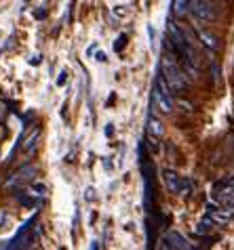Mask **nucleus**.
I'll use <instances>...</instances> for the list:
<instances>
[{
    "mask_svg": "<svg viewBox=\"0 0 234 250\" xmlns=\"http://www.w3.org/2000/svg\"><path fill=\"white\" fill-rule=\"evenodd\" d=\"M161 74H163V78L167 80V84H169V88L173 93L184 91L186 84H188L184 69L180 67V61H177V55H173V53H164L163 55V59H161Z\"/></svg>",
    "mask_w": 234,
    "mask_h": 250,
    "instance_id": "1",
    "label": "nucleus"
},
{
    "mask_svg": "<svg viewBox=\"0 0 234 250\" xmlns=\"http://www.w3.org/2000/svg\"><path fill=\"white\" fill-rule=\"evenodd\" d=\"M171 88L167 84V80L163 78V74L158 72L156 80H154V91H152V103L156 105L158 112L163 114H171L173 112V97H171Z\"/></svg>",
    "mask_w": 234,
    "mask_h": 250,
    "instance_id": "2",
    "label": "nucleus"
},
{
    "mask_svg": "<svg viewBox=\"0 0 234 250\" xmlns=\"http://www.w3.org/2000/svg\"><path fill=\"white\" fill-rule=\"evenodd\" d=\"M36 219H38V214H34L32 219H27L25 223L19 227V231L15 233V238H13L11 242H9V246L6 248H27V246H32L34 244V233H32V225L36 223Z\"/></svg>",
    "mask_w": 234,
    "mask_h": 250,
    "instance_id": "3",
    "label": "nucleus"
},
{
    "mask_svg": "<svg viewBox=\"0 0 234 250\" xmlns=\"http://www.w3.org/2000/svg\"><path fill=\"white\" fill-rule=\"evenodd\" d=\"M34 175H36V168H34V166H23V168H19L15 175H11L9 179H6V181H4V189H9V191L22 189V187L30 181Z\"/></svg>",
    "mask_w": 234,
    "mask_h": 250,
    "instance_id": "4",
    "label": "nucleus"
},
{
    "mask_svg": "<svg viewBox=\"0 0 234 250\" xmlns=\"http://www.w3.org/2000/svg\"><path fill=\"white\" fill-rule=\"evenodd\" d=\"M190 13L201 21H215L217 19V11L207 0H190Z\"/></svg>",
    "mask_w": 234,
    "mask_h": 250,
    "instance_id": "5",
    "label": "nucleus"
},
{
    "mask_svg": "<svg viewBox=\"0 0 234 250\" xmlns=\"http://www.w3.org/2000/svg\"><path fill=\"white\" fill-rule=\"evenodd\" d=\"M161 246H163V248H171V250H188V248H192L190 242L186 240L182 233H177V231L164 233L163 240H161Z\"/></svg>",
    "mask_w": 234,
    "mask_h": 250,
    "instance_id": "6",
    "label": "nucleus"
},
{
    "mask_svg": "<svg viewBox=\"0 0 234 250\" xmlns=\"http://www.w3.org/2000/svg\"><path fill=\"white\" fill-rule=\"evenodd\" d=\"M209 219L213 223H219V225H226L234 219V206H224V208H213L209 206Z\"/></svg>",
    "mask_w": 234,
    "mask_h": 250,
    "instance_id": "7",
    "label": "nucleus"
},
{
    "mask_svg": "<svg viewBox=\"0 0 234 250\" xmlns=\"http://www.w3.org/2000/svg\"><path fill=\"white\" fill-rule=\"evenodd\" d=\"M163 179H164V185H167V189L171 193H180V189H182V179L184 177H180L175 170H164L163 172Z\"/></svg>",
    "mask_w": 234,
    "mask_h": 250,
    "instance_id": "8",
    "label": "nucleus"
},
{
    "mask_svg": "<svg viewBox=\"0 0 234 250\" xmlns=\"http://www.w3.org/2000/svg\"><path fill=\"white\" fill-rule=\"evenodd\" d=\"M196 36H198V40H201V44H203V46H207L209 51H219V40L213 36L209 30H198V32H196Z\"/></svg>",
    "mask_w": 234,
    "mask_h": 250,
    "instance_id": "9",
    "label": "nucleus"
},
{
    "mask_svg": "<svg viewBox=\"0 0 234 250\" xmlns=\"http://www.w3.org/2000/svg\"><path fill=\"white\" fill-rule=\"evenodd\" d=\"M148 135L150 137H156V139H163L164 137V124L158 120L154 114L148 116Z\"/></svg>",
    "mask_w": 234,
    "mask_h": 250,
    "instance_id": "10",
    "label": "nucleus"
},
{
    "mask_svg": "<svg viewBox=\"0 0 234 250\" xmlns=\"http://www.w3.org/2000/svg\"><path fill=\"white\" fill-rule=\"evenodd\" d=\"M171 11H173V17L182 19L190 13V0H171Z\"/></svg>",
    "mask_w": 234,
    "mask_h": 250,
    "instance_id": "11",
    "label": "nucleus"
},
{
    "mask_svg": "<svg viewBox=\"0 0 234 250\" xmlns=\"http://www.w3.org/2000/svg\"><path fill=\"white\" fill-rule=\"evenodd\" d=\"M47 185L45 183H32L30 187H27V196H32L34 200H45L47 196Z\"/></svg>",
    "mask_w": 234,
    "mask_h": 250,
    "instance_id": "12",
    "label": "nucleus"
},
{
    "mask_svg": "<svg viewBox=\"0 0 234 250\" xmlns=\"http://www.w3.org/2000/svg\"><path fill=\"white\" fill-rule=\"evenodd\" d=\"M38 139H40V128H36L34 133L25 139V143H23V149H25V154H32L34 147L38 145Z\"/></svg>",
    "mask_w": 234,
    "mask_h": 250,
    "instance_id": "13",
    "label": "nucleus"
},
{
    "mask_svg": "<svg viewBox=\"0 0 234 250\" xmlns=\"http://www.w3.org/2000/svg\"><path fill=\"white\" fill-rule=\"evenodd\" d=\"M211 229H213V221L205 219V221H201V223L194 227V233L196 235H207V233H211Z\"/></svg>",
    "mask_w": 234,
    "mask_h": 250,
    "instance_id": "14",
    "label": "nucleus"
},
{
    "mask_svg": "<svg viewBox=\"0 0 234 250\" xmlns=\"http://www.w3.org/2000/svg\"><path fill=\"white\" fill-rule=\"evenodd\" d=\"M125 44H127V34H120V36L116 38V42H114V51L120 53L122 48H125Z\"/></svg>",
    "mask_w": 234,
    "mask_h": 250,
    "instance_id": "15",
    "label": "nucleus"
},
{
    "mask_svg": "<svg viewBox=\"0 0 234 250\" xmlns=\"http://www.w3.org/2000/svg\"><path fill=\"white\" fill-rule=\"evenodd\" d=\"M66 82H68V72H61L57 76V80H55V84H57V86H66Z\"/></svg>",
    "mask_w": 234,
    "mask_h": 250,
    "instance_id": "16",
    "label": "nucleus"
},
{
    "mask_svg": "<svg viewBox=\"0 0 234 250\" xmlns=\"http://www.w3.org/2000/svg\"><path fill=\"white\" fill-rule=\"evenodd\" d=\"M95 59L101 61V63H106V61H108V57H106V53H104V51H97V53H95Z\"/></svg>",
    "mask_w": 234,
    "mask_h": 250,
    "instance_id": "17",
    "label": "nucleus"
},
{
    "mask_svg": "<svg viewBox=\"0 0 234 250\" xmlns=\"http://www.w3.org/2000/svg\"><path fill=\"white\" fill-rule=\"evenodd\" d=\"M87 200H89V202H91V200H95V189H93V187H89V189H87V196H85Z\"/></svg>",
    "mask_w": 234,
    "mask_h": 250,
    "instance_id": "18",
    "label": "nucleus"
},
{
    "mask_svg": "<svg viewBox=\"0 0 234 250\" xmlns=\"http://www.w3.org/2000/svg\"><path fill=\"white\" fill-rule=\"evenodd\" d=\"M38 63H40V55H34L30 59V65H38Z\"/></svg>",
    "mask_w": 234,
    "mask_h": 250,
    "instance_id": "19",
    "label": "nucleus"
},
{
    "mask_svg": "<svg viewBox=\"0 0 234 250\" xmlns=\"http://www.w3.org/2000/svg\"><path fill=\"white\" fill-rule=\"evenodd\" d=\"M112 133H114V128H112V124H108V126H106V135H108V137H112Z\"/></svg>",
    "mask_w": 234,
    "mask_h": 250,
    "instance_id": "20",
    "label": "nucleus"
},
{
    "mask_svg": "<svg viewBox=\"0 0 234 250\" xmlns=\"http://www.w3.org/2000/svg\"><path fill=\"white\" fill-rule=\"evenodd\" d=\"M47 17V11H38L36 13V19H45Z\"/></svg>",
    "mask_w": 234,
    "mask_h": 250,
    "instance_id": "21",
    "label": "nucleus"
}]
</instances>
